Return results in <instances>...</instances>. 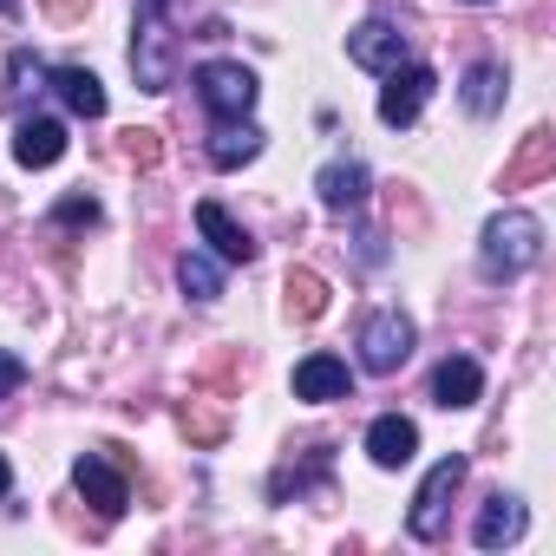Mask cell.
Here are the masks:
<instances>
[{
    "label": "cell",
    "mask_w": 556,
    "mask_h": 556,
    "mask_svg": "<svg viewBox=\"0 0 556 556\" xmlns=\"http://www.w3.org/2000/svg\"><path fill=\"white\" fill-rule=\"evenodd\" d=\"M536 255H543V223H536L530 210H504V216L484 223V255H478V268L491 275V282H517Z\"/></svg>",
    "instance_id": "cell-1"
},
{
    "label": "cell",
    "mask_w": 556,
    "mask_h": 556,
    "mask_svg": "<svg viewBox=\"0 0 556 556\" xmlns=\"http://www.w3.org/2000/svg\"><path fill=\"white\" fill-rule=\"evenodd\" d=\"M131 73H138L144 92H170V86H177V47H170V34H164V0H138Z\"/></svg>",
    "instance_id": "cell-2"
},
{
    "label": "cell",
    "mask_w": 556,
    "mask_h": 556,
    "mask_svg": "<svg viewBox=\"0 0 556 556\" xmlns=\"http://www.w3.org/2000/svg\"><path fill=\"white\" fill-rule=\"evenodd\" d=\"M255 73L249 66H236V60H210V66H197V99H203V112L210 118H249L255 112Z\"/></svg>",
    "instance_id": "cell-3"
},
{
    "label": "cell",
    "mask_w": 556,
    "mask_h": 556,
    "mask_svg": "<svg viewBox=\"0 0 556 556\" xmlns=\"http://www.w3.org/2000/svg\"><path fill=\"white\" fill-rule=\"evenodd\" d=\"M458 484H465V458H458V452L426 471V484H419V497H413V510H406V530H413L419 543H432V536L445 530V510H452Z\"/></svg>",
    "instance_id": "cell-4"
},
{
    "label": "cell",
    "mask_w": 556,
    "mask_h": 556,
    "mask_svg": "<svg viewBox=\"0 0 556 556\" xmlns=\"http://www.w3.org/2000/svg\"><path fill=\"white\" fill-rule=\"evenodd\" d=\"M413 354V321L400 308H380L367 328H361V367L367 374H400Z\"/></svg>",
    "instance_id": "cell-5"
},
{
    "label": "cell",
    "mask_w": 556,
    "mask_h": 556,
    "mask_svg": "<svg viewBox=\"0 0 556 556\" xmlns=\"http://www.w3.org/2000/svg\"><path fill=\"white\" fill-rule=\"evenodd\" d=\"M432 86H439V79H432L426 66H393V73H387V92H380V118H387V125H413V118L426 112Z\"/></svg>",
    "instance_id": "cell-6"
},
{
    "label": "cell",
    "mask_w": 556,
    "mask_h": 556,
    "mask_svg": "<svg viewBox=\"0 0 556 556\" xmlns=\"http://www.w3.org/2000/svg\"><path fill=\"white\" fill-rule=\"evenodd\" d=\"M348 60L367 66V73H393V66H406V34L387 27V21H367V27L348 34Z\"/></svg>",
    "instance_id": "cell-7"
},
{
    "label": "cell",
    "mask_w": 556,
    "mask_h": 556,
    "mask_svg": "<svg viewBox=\"0 0 556 556\" xmlns=\"http://www.w3.org/2000/svg\"><path fill=\"white\" fill-rule=\"evenodd\" d=\"M348 393H354L348 361H334V354H308V361L295 367V400H308V406H334V400H348Z\"/></svg>",
    "instance_id": "cell-8"
},
{
    "label": "cell",
    "mask_w": 556,
    "mask_h": 556,
    "mask_svg": "<svg viewBox=\"0 0 556 556\" xmlns=\"http://www.w3.org/2000/svg\"><path fill=\"white\" fill-rule=\"evenodd\" d=\"M197 229H203V242H210L223 262H242V268L255 262V236H249L223 203H210V197H203V203H197Z\"/></svg>",
    "instance_id": "cell-9"
},
{
    "label": "cell",
    "mask_w": 556,
    "mask_h": 556,
    "mask_svg": "<svg viewBox=\"0 0 556 556\" xmlns=\"http://www.w3.org/2000/svg\"><path fill=\"white\" fill-rule=\"evenodd\" d=\"M73 484H79V497H86V504H92L99 517H118V510L131 504V491H125V478H118V471H112V465H105L99 452H86V458L73 465Z\"/></svg>",
    "instance_id": "cell-10"
},
{
    "label": "cell",
    "mask_w": 556,
    "mask_h": 556,
    "mask_svg": "<svg viewBox=\"0 0 556 556\" xmlns=\"http://www.w3.org/2000/svg\"><path fill=\"white\" fill-rule=\"evenodd\" d=\"M367 452H374V465H380V471H400V465L419 452V426H413V419H400V413H380V419L367 426Z\"/></svg>",
    "instance_id": "cell-11"
},
{
    "label": "cell",
    "mask_w": 556,
    "mask_h": 556,
    "mask_svg": "<svg viewBox=\"0 0 556 556\" xmlns=\"http://www.w3.org/2000/svg\"><path fill=\"white\" fill-rule=\"evenodd\" d=\"M478 393H484V367L471 361V354H452V361H439V374H432V400L452 413V406H478Z\"/></svg>",
    "instance_id": "cell-12"
},
{
    "label": "cell",
    "mask_w": 556,
    "mask_h": 556,
    "mask_svg": "<svg viewBox=\"0 0 556 556\" xmlns=\"http://www.w3.org/2000/svg\"><path fill=\"white\" fill-rule=\"evenodd\" d=\"M523 523H530L523 504L497 491V497H484V510H478V523H471V543H478V549H504V543L523 536Z\"/></svg>",
    "instance_id": "cell-13"
},
{
    "label": "cell",
    "mask_w": 556,
    "mask_h": 556,
    "mask_svg": "<svg viewBox=\"0 0 556 556\" xmlns=\"http://www.w3.org/2000/svg\"><path fill=\"white\" fill-rule=\"evenodd\" d=\"M14 157H21L27 170L60 164V157H66V125H60V118H27V125L14 131Z\"/></svg>",
    "instance_id": "cell-14"
},
{
    "label": "cell",
    "mask_w": 556,
    "mask_h": 556,
    "mask_svg": "<svg viewBox=\"0 0 556 556\" xmlns=\"http://www.w3.org/2000/svg\"><path fill=\"white\" fill-rule=\"evenodd\" d=\"M249 157H262V131H255L249 118H223L216 138H210V164H216V170H236V164H249Z\"/></svg>",
    "instance_id": "cell-15"
},
{
    "label": "cell",
    "mask_w": 556,
    "mask_h": 556,
    "mask_svg": "<svg viewBox=\"0 0 556 556\" xmlns=\"http://www.w3.org/2000/svg\"><path fill=\"white\" fill-rule=\"evenodd\" d=\"M367 164H328L321 177H315V190H321V203L328 210H354V203H367Z\"/></svg>",
    "instance_id": "cell-16"
},
{
    "label": "cell",
    "mask_w": 556,
    "mask_h": 556,
    "mask_svg": "<svg viewBox=\"0 0 556 556\" xmlns=\"http://www.w3.org/2000/svg\"><path fill=\"white\" fill-rule=\"evenodd\" d=\"M53 92H60L79 118H105V86H99L86 66H60V73H53Z\"/></svg>",
    "instance_id": "cell-17"
},
{
    "label": "cell",
    "mask_w": 556,
    "mask_h": 556,
    "mask_svg": "<svg viewBox=\"0 0 556 556\" xmlns=\"http://www.w3.org/2000/svg\"><path fill=\"white\" fill-rule=\"evenodd\" d=\"M458 99H465V112H471V118H491V112L504 105V66L478 60V66L465 73V92H458Z\"/></svg>",
    "instance_id": "cell-18"
},
{
    "label": "cell",
    "mask_w": 556,
    "mask_h": 556,
    "mask_svg": "<svg viewBox=\"0 0 556 556\" xmlns=\"http://www.w3.org/2000/svg\"><path fill=\"white\" fill-rule=\"evenodd\" d=\"M177 282H184L190 302H216V295H223V268H216L210 255H184V262H177Z\"/></svg>",
    "instance_id": "cell-19"
},
{
    "label": "cell",
    "mask_w": 556,
    "mask_h": 556,
    "mask_svg": "<svg viewBox=\"0 0 556 556\" xmlns=\"http://www.w3.org/2000/svg\"><path fill=\"white\" fill-rule=\"evenodd\" d=\"M289 302H295L302 321H315V315L328 308V282H321V275H308V268H295V275H289Z\"/></svg>",
    "instance_id": "cell-20"
},
{
    "label": "cell",
    "mask_w": 556,
    "mask_h": 556,
    "mask_svg": "<svg viewBox=\"0 0 556 556\" xmlns=\"http://www.w3.org/2000/svg\"><path fill=\"white\" fill-rule=\"evenodd\" d=\"M543 170H549V131H530V138H523V157L510 164L504 184H523V177H543Z\"/></svg>",
    "instance_id": "cell-21"
},
{
    "label": "cell",
    "mask_w": 556,
    "mask_h": 556,
    "mask_svg": "<svg viewBox=\"0 0 556 556\" xmlns=\"http://www.w3.org/2000/svg\"><path fill=\"white\" fill-rule=\"evenodd\" d=\"M21 380H27V361L0 348V400H14V393H21Z\"/></svg>",
    "instance_id": "cell-22"
},
{
    "label": "cell",
    "mask_w": 556,
    "mask_h": 556,
    "mask_svg": "<svg viewBox=\"0 0 556 556\" xmlns=\"http://www.w3.org/2000/svg\"><path fill=\"white\" fill-rule=\"evenodd\" d=\"M53 223H99V203H92V197H66V203L53 210Z\"/></svg>",
    "instance_id": "cell-23"
},
{
    "label": "cell",
    "mask_w": 556,
    "mask_h": 556,
    "mask_svg": "<svg viewBox=\"0 0 556 556\" xmlns=\"http://www.w3.org/2000/svg\"><path fill=\"white\" fill-rule=\"evenodd\" d=\"M131 157L138 164H157V131H131Z\"/></svg>",
    "instance_id": "cell-24"
},
{
    "label": "cell",
    "mask_w": 556,
    "mask_h": 556,
    "mask_svg": "<svg viewBox=\"0 0 556 556\" xmlns=\"http://www.w3.org/2000/svg\"><path fill=\"white\" fill-rule=\"evenodd\" d=\"M8 484H14V465H8V458H0V497H8Z\"/></svg>",
    "instance_id": "cell-25"
},
{
    "label": "cell",
    "mask_w": 556,
    "mask_h": 556,
    "mask_svg": "<svg viewBox=\"0 0 556 556\" xmlns=\"http://www.w3.org/2000/svg\"><path fill=\"white\" fill-rule=\"evenodd\" d=\"M0 14H21V0H0Z\"/></svg>",
    "instance_id": "cell-26"
}]
</instances>
